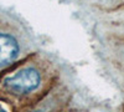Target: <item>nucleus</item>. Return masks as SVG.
Returning a JSON list of instances; mask_svg holds the SVG:
<instances>
[{"label":"nucleus","instance_id":"2","mask_svg":"<svg viewBox=\"0 0 124 112\" xmlns=\"http://www.w3.org/2000/svg\"><path fill=\"white\" fill-rule=\"evenodd\" d=\"M19 54L17 41L10 35L0 34V66L10 64Z\"/></svg>","mask_w":124,"mask_h":112},{"label":"nucleus","instance_id":"3","mask_svg":"<svg viewBox=\"0 0 124 112\" xmlns=\"http://www.w3.org/2000/svg\"><path fill=\"white\" fill-rule=\"evenodd\" d=\"M0 112H6V111H5V110L1 107V106H0Z\"/></svg>","mask_w":124,"mask_h":112},{"label":"nucleus","instance_id":"1","mask_svg":"<svg viewBox=\"0 0 124 112\" xmlns=\"http://www.w3.org/2000/svg\"><path fill=\"white\" fill-rule=\"evenodd\" d=\"M4 85L13 92L27 94L39 87L40 75L35 69H23L14 76L6 77Z\"/></svg>","mask_w":124,"mask_h":112}]
</instances>
